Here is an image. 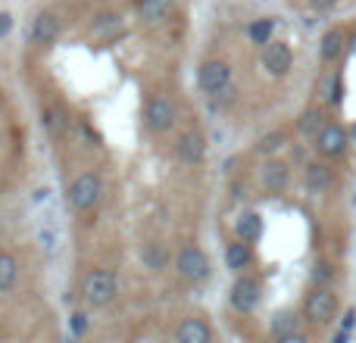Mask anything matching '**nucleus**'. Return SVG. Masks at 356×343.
<instances>
[{"instance_id": "f257e3e1", "label": "nucleus", "mask_w": 356, "mask_h": 343, "mask_svg": "<svg viewBox=\"0 0 356 343\" xmlns=\"http://www.w3.org/2000/svg\"><path fill=\"white\" fill-rule=\"evenodd\" d=\"M81 296L88 306H106L116 296V275L110 269H91L81 281Z\"/></svg>"}, {"instance_id": "f03ea898", "label": "nucleus", "mask_w": 356, "mask_h": 343, "mask_svg": "<svg viewBox=\"0 0 356 343\" xmlns=\"http://www.w3.org/2000/svg\"><path fill=\"white\" fill-rule=\"evenodd\" d=\"M100 194H104V181L94 172H85L79 175L72 184H69V206L79 209V212H88L100 203Z\"/></svg>"}, {"instance_id": "7ed1b4c3", "label": "nucleus", "mask_w": 356, "mask_h": 343, "mask_svg": "<svg viewBox=\"0 0 356 343\" xmlns=\"http://www.w3.org/2000/svg\"><path fill=\"white\" fill-rule=\"evenodd\" d=\"M338 312V296L332 294V287L319 284L316 290H309L307 303H303V315H307L309 325H328Z\"/></svg>"}, {"instance_id": "20e7f679", "label": "nucleus", "mask_w": 356, "mask_h": 343, "mask_svg": "<svg viewBox=\"0 0 356 343\" xmlns=\"http://www.w3.org/2000/svg\"><path fill=\"white\" fill-rule=\"evenodd\" d=\"M175 269H178V275L188 278V281H203V278L209 275V256L200 246H184L175 256Z\"/></svg>"}, {"instance_id": "39448f33", "label": "nucleus", "mask_w": 356, "mask_h": 343, "mask_svg": "<svg viewBox=\"0 0 356 343\" xmlns=\"http://www.w3.org/2000/svg\"><path fill=\"white\" fill-rule=\"evenodd\" d=\"M144 125H147L154 135H163L175 125V103L166 97H154L144 106Z\"/></svg>"}, {"instance_id": "423d86ee", "label": "nucleus", "mask_w": 356, "mask_h": 343, "mask_svg": "<svg viewBox=\"0 0 356 343\" xmlns=\"http://www.w3.org/2000/svg\"><path fill=\"white\" fill-rule=\"evenodd\" d=\"M313 141H316V150H319V156H325V160H334V156H341L347 150L350 137H347V131L341 128V125L325 122V125H322V131L313 137Z\"/></svg>"}, {"instance_id": "0eeeda50", "label": "nucleus", "mask_w": 356, "mask_h": 343, "mask_svg": "<svg viewBox=\"0 0 356 343\" xmlns=\"http://www.w3.org/2000/svg\"><path fill=\"white\" fill-rule=\"evenodd\" d=\"M291 62H294V53L284 41H269L263 44V69L272 75V78H282V75L291 72Z\"/></svg>"}, {"instance_id": "6e6552de", "label": "nucleus", "mask_w": 356, "mask_h": 343, "mask_svg": "<svg viewBox=\"0 0 356 343\" xmlns=\"http://www.w3.org/2000/svg\"><path fill=\"white\" fill-rule=\"evenodd\" d=\"M232 81V66L225 60H207L197 72V85L203 87L207 94H216L219 87H225Z\"/></svg>"}, {"instance_id": "1a4fd4ad", "label": "nucleus", "mask_w": 356, "mask_h": 343, "mask_svg": "<svg viewBox=\"0 0 356 343\" xmlns=\"http://www.w3.org/2000/svg\"><path fill=\"white\" fill-rule=\"evenodd\" d=\"M228 300H232V306L238 309V312H253V309L259 306V281L257 278H238V281L232 284Z\"/></svg>"}, {"instance_id": "9d476101", "label": "nucleus", "mask_w": 356, "mask_h": 343, "mask_svg": "<svg viewBox=\"0 0 356 343\" xmlns=\"http://www.w3.org/2000/svg\"><path fill=\"white\" fill-rule=\"evenodd\" d=\"M175 153H178L181 162L197 166V162H203V156H207V141H203L200 131H184L175 144Z\"/></svg>"}, {"instance_id": "9b49d317", "label": "nucleus", "mask_w": 356, "mask_h": 343, "mask_svg": "<svg viewBox=\"0 0 356 343\" xmlns=\"http://www.w3.org/2000/svg\"><path fill=\"white\" fill-rule=\"evenodd\" d=\"M56 35H60V19L54 12H38L35 22H31V44L47 47V44L56 41Z\"/></svg>"}, {"instance_id": "f8f14e48", "label": "nucleus", "mask_w": 356, "mask_h": 343, "mask_svg": "<svg viewBox=\"0 0 356 343\" xmlns=\"http://www.w3.org/2000/svg\"><path fill=\"white\" fill-rule=\"evenodd\" d=\"M175 340L178 343H209L213 340V331L203 319H181L175 328Z\"/></svg>"}, {"instance_id": "ddd939ff", "label": "nucleus", "mask_w": 356, "mask_h": 343, "mask_svg": "<svg viewBox=\"0 0 356 343\" xmlns=\"http://www.w3.org/2000/svg\"><path fill=\"white\" fill-rule=\"evenodd\" d=\"M332 184H334L332 166H325V162H309L307 166V187L313 190V194H325V190H332Z\"/></svg>"}, {"instance_id": "4468645a", "label": "nucleus", "mask_w": 356, "mask_h": 343, "mask_svg": "<svg viewBox=\"0 0 356 343\" xmlns=\"http://www.w3.org/2000/svg\"><path fill=\"white\" fill-rule=\"evenodd\" d=\"M288 166L284 162H278V160H269L263 166V184H266V190L269 194H278V190H284V184H288Z\"/></svg>"}, {"instance_id": "2eb2a0df", "label": "nucleus", "mask_w": 356, "mask_h": 343, "mask_svg": "<svg viewBox=\"0 0 356 343\" xmlns=\"http://www.w3.org/2000/svg\"><path fill=\"white\" fill-rule=\"evenodd\" d=\"M225 262H228V269H234V271H244L247 265L253 262V253H250V244L247 240H234V244H228V250H225Z\"/></svg>"}, {"instance_id": "dca6fc26", "label": "nucleus", "mask_w": 356, "mask_h": 343, "mask_svg": "<svg viewBox=\"0 0 356 343\" xmlns=\"http://www.w3.org/2000/svg\"><path fill=\"white\" fill-rule=\"evenodd\" d=\"M172 6H175V0H141L138 3V16L144 22H163L172 12Z\"/></svg>"}, {"instance_id": "f3484780", "label": "nucleus", "mask_w": 356, "mask_h": 343, "mask_svg": "<svg viewBox=\"0 0 356 343\" xmlns=\"http://www.w3.org/2000/svg\"><path fill=\"white\" fill-rule=\"evenodd\" d=\"M341 53H344V31H341V28L325 31V35H322V41H319V56L325 62H334Z\"/></svg>"}, {"instance_id": "a211bd4d", "label": "nucleus", "mask_w": 356, "mask_h": 343, "mask_svg": "<svg viewBox=\"0 0 356 343\" xmlns=\"http://www.w3.org/2000/svg\"><path fill=\"white\" fill-rule=\"evenodd\" d=\"M238 237L247 240V244H257L263 237V219L257 212H244L238 219Z\"/></svg>"}, {"instance_id": "6ab92c4d", "label": "nucleus", "mask_w": 356, "mask_h": 343, "mask_svg": "<svg viewBox=\"0 0 356 343\" xmlns=\"http://www.w3.org/2000/svg\"><path fill=\"white\" fill-rule=\"evenodd\" d=\"M272 35H275V19H253L250 25H247V37H250L253 44H269Z\"/></svg>"}, {"instance_id": "aec40b11", "label": "nucleus", "mask_w": 356, "mask_h": 343, "mask_svg": "<svg viewBox=\"0 0 356 343\" xmlns=\"http://www.w3.org/2000/svg\"><path fill=\"white\" fill-rule=\"evenodd\" d=\"M319 97L325 103H338L341 100V75L338 72H325L319 81Z\"/></svg>"}, {"instance_id": "412c9836", "label": "nucleus", "mask_w": 356, "mask_h": 343, "mask_svg": "<svg viewBox=\"0 0 356 343\" xmlns=\"http://www.w3.org/2000/svg\"><path fill=\"white\" fill-rule=\"evenodd\" d=\"M322 125H325V119H322L319 110H307L300 116V122H297V131H300L303 137H316L322 131Z\"/></svg>"}, {"instance_id": "4be33fe9", "label": "nucleus", "mask_w": 356, "mask_h": 343, "mask_svg": "<svg viewBox=\"0 0 356 343\" xmlns=\"http://www.w3.org/2000/svg\"><path fill=\"white\" fill-rule=\"evenodd\" d=\"M44 128H47L50 135H63V131L69 128L66 112H63L60 106H50V110H44Z\"/></svg>"}, {"instance_id": "5701e85b", "label": "nucleus", "mask_w": 356, "mask_h": 343, "mask_svg": "<svg viewBox=\"0 0 356 343\" xmlns=\"http://www.w3.org/2000/svg\"><path fill=\"white\" fill-rule=\"evenodd\" d=\"M16 259L10 253H0V290H10L13 281H16Z\"/></svg>"}, {"instance_id": "b1692460", "label": "nucleus", "mask_w": 356, "mask_h": 343, "mask_svg": "<svg viewBox=\"0 0 356 343\" xmlns=\"http://www.w3.org/2000/svg\"><path fill=\"white\" fill-rule=\"evenodd\" d=\"M294 325H297V315L294 312H278L275 321H272V334H275V337H284V334L294 331Z\"/></svg>"}, {"instance_id": "393cba45", "label": "nucleus", "mask_w": 356, "mask_h": 343, "mask_svg": "<svg viewBox=\"0 0 356 343\" xmlns=\"http://www.w3.org/2000/svg\"><path fill=\"white\" fill-rule=\"evenodd\" d=\"M284 141H288V135H284V131H272V135H266L263 141L257 144V150H259V153H275V150L284 147Z\"/></svg>"}, {"instance_id": "a878e982", "label": "nucleus", "mask_w": 356, "mask_h": 343, "mask_svg": "<svg viewBox=\"0 0 356 343\" xmlns=\"http://www.w3.org/2000/svg\"><path fill=\"white\" fill-rule=\"evenodd\" d=\"M141 259L150 265V269H163L166 265V256H163V250L156 244H150V246H144V253H141Z\"/></svg>"}, {"instance_id": "bb28decb", "label": "nucleus", "mask_w": 356, "mask_h": 343, "mask_svg": "<svg viewBox=\"0 0 356 343\" xmlns=\"http://www.w3.org/2000/svg\"><path fill=\"white\" fill-rule=\"evenodd\" d=\"M209 97H213V103H216V106H225V103H232V100H234V85H232V81H228L225 87H219V91H216V94H209Z\"/></svg>"}, {"instance_id": "cd10ccee", "label": "nucleus", "mask_w": 356, "mask_h": 343, "mask_svg": "<svg viewBox=\"0 0 356 343\" xmlns=\"http://www.w3.org/2000/svg\"><path fill=\"white\" fill-rule=\"evenodd\" d=\"M332 278H334V269H332L328 262H319V265L313 269V281H316V284H328Z\"/></svg>"}, {"instance_id": "c85d7f7f", "label": "nucleus", "mask_w": 356, "mask_h": 343, "mask_svg": "<svg viewBox=\"0 0 356 343\" xmlns=\"http://www.w3.org/2000/svg\"><path fill=\"white\" fill-rule=\"evenodd\" d=\"M85 331H88V315L85 312H75L72 315V334H75V337H81Z\"/></svg>"}, {"instance_id": "c756f323", "label": "nucleus", "mask_w": 356, "mask_h": 343, "mask_svg": "<svg viewBox=\"0 0 356 343\" xmlns=\"http://www.w3.org/2000/svg\"><path fill=\"white\" fill-rule=\"evenodd\" d=\"M10 28H13V16L10 12H0V37L10 35Z\"/></svg>"}, {"instance_id": "7c9ffc66", "label": "nucleus", "mask_w": 356, "mask_h": 343, "mask_svg": "<svg viewBox=\"0 0 356 343\" xmlns=\"http://www.w3.org/2000/svg\"><path fill=\"white\" fill-rule=\"evenodd\" d=\"M338 3V0H309V6L313 10H319V12H325V10H332V6Z\"/></svg>"}, {"instance_id": "2f4dec72", "label": "nucleus", "mask_w": 356, "mask_h": 343, "mask_svg": "<svg viewBox=\"0 0 356 343\" xmlns=\"http://www.w3.org/2000/svg\"><path fill=\"white\" fill-rule=\"evenodd\" d=\"M353 319H356V312H347V319H344V328H353Z\"/></svg>"}, {"instance_id": "473e14b6", "label": "nucleus", "mask_w": 356, "mask_h": 343, "mask_svg": "<svg viewBox=\"0 0 356 343\" xmlns=\"http://www.w3.org/2000/svg\"><path fill=\"white\" fill-rule=\"evenodd\" d=\"M353 141H356V128H353Z\"/></svg>"}]
</instances>
